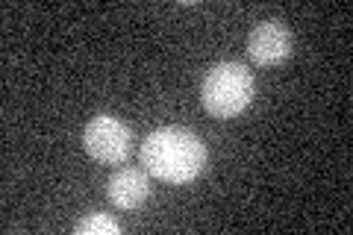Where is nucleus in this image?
<instances>
[{
	"instance_id": "f257e3e1",
	"label": "nucleus",
	"mask_w": 353,
	"mask_h": 235,
	"mask_svg": "<svg viewBox=\"0 0 353 235\" xmlns=\"http://www.w3.org/2000/svg\"><path fill=\"white\" fill-rule=\"evenodd\" d=\"M141 162L165 183H192L206 167V144L185 127L153 130L141 144Z\"/></svg>"
},
{
	"instance_id": "f03ea898",
	"label": "nucleus",
	"mask_w": 353,
	"mask_h": 235,
	"mask_svg": "<svg viewBox=\"0 0 353 235\" xmlns=\"http://www.w3.org/2000/svg\"><path fill=\"white\" fill-rule=\"evenodd\" d=\"M201 100L212 118H236L253 103V74L241 62H218L201 85Z\"/></svg>"
},
{
	"instance_id": "7ed1b4c3",
	"label": "nucleus",
	"mask_w": 353,
	"mask_h": 235,
	"mask_svg": "<svg viewBox=\"0 0 353 235\" xmlns=\"http://www.w3.org/2000/svg\"><path fill=\"white\" fill-rule=\"evenodd\" d=\"M83 147L88 156L106 165L127 162L132 147V130L115 115H94L83 130Z\"/></svg>"
},
{
	"instance_id": "20e7f679",
	"label": "nucleus",
	"mask_w": 353,
	"mask_h": 235,
	"mask_svg": "<svg viewBox=\"0 0 353 235\" xmlns=\"http://www.w3.org/2000/svg\"><path fill=\"white\" fill-rule=\"evenodd\" d=\"M292 30L283 24V21L271 18V21H262L250 30L248 36V53L256 65H280L283 59H289L292 53Z\"/></svg>"
},
{
	"instance_id": "39448f33",
	"label": "nucleus",
	"mask_w": 353,
	"mask_h": 235,
	"mask_svg": "<svg viewBox=\"0 0 353 235\" xmlns=\"http://www.w3.org/2000/svg\"><path fill=\"white\" fill-rule=\"evenodd\" d=\"M106 192L118 209H139L150 197V180L139 167H121L109 176Z\"/></svg>"
},
{
	"instance_id": "423d86ee",
	"label": "nucleus",
	"mask_w": 353,
	"mask_h": 235,
	"mask_svg": "<svg viewBox=\"0 0 353 235\" xmlns=\"http://www.w3.org/2000/svg\"><path fill=\"white\" fill-rule=\"evenodd\" d=\"M74 232L77 235H118L121 227H118L115 218L103 215V212H94V215H88V218H83L80 223H77Z\"/></svg>"
}]
</instances>
